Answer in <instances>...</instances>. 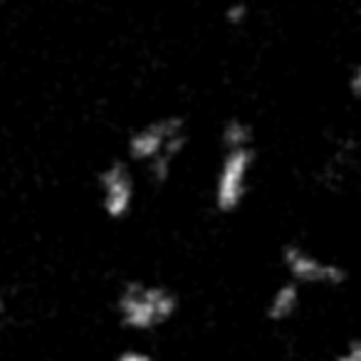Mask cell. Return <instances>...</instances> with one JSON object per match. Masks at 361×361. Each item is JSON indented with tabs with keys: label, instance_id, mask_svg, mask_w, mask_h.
<instances>
[{
	"label": "cell",
	"instance_id": "6",
	"mask_svg": "<svg viewBox=\"0 0 361 361\" xmlns=\"http://www.w3.org/2000/svg\"><path fill=\"white\" fill-rule=\"evenodd\" d=\"M300 282L295 280H287L285 285H280L272 297L267 300L265 307V317L270 322H287L297 314L300 310V302H302V292H300Z\"/></svg>",
	"mask_w": 361,
	"mask_h": 361
},
{
	"label": "cell",
	"instance_id": "1",
	"mask_svg": "<svg viewBox=\"0 0 361 361\" xmlns=\"http://www.w3.org/2000/svg\"><path fill=\"white\" fill-rule=\"evenodd\" d=\"M188 146V126L183 116H159L131 131L126 154L134 164H141L151 183L164 186L173 173V164Z\"/></svg>",
	"mask_w": 361,
	"mask_h": 361
},
{
	"label": "cell",
	"instance_id": "11",
	"mask_svg": "<svg viewBox=\"0 0 361 361\" xmlns=\"http://www.w3.org/2000/svg\"><path fill=\"white\" fill-rule=\"evenodd\" d=\"M114 361H151V356L146 351H139V349H126L116 356Z\"/></svg>",
	"mask_w": 361,
	"mask_h": 361
},
{
	"label": "cell",
	"instance_id": "7",
	"mask_svg": "<svg viewBox=\"0 0 361 361\" xmlns=\"http://www.w3.org/2000/svg\"><path fill=\"white\" fill-rule=\"evenodd\" d=\"M223 149H238V146H255V129L245 119H228L221 129Z\"/></svg>",
	"mask_w": 361,
	"mask_h": 361
},
{
	"label": "cell",
	"instance_id": "2",
	"mask_svg": "<svg viewBox=\"0 0 361 361\" xmlns=\"http://www.w3.org/2000/svg\"><path fill=\"white\" fill-rule=\"evenodd\" d=\"M116 312L126 329L154 331L169 324L178 312V297L164 285H146L131 280L116 297Z\"/></svg>",
	"mask_w": 361,
	"mask_h": 361
},
{
	"label": "cell",
	"instance_id": "4",
	"mask_svg": "<svg viewBox=\"0 0 361 361\" xmlns=\"http://www.w3.org/2000/svg\"><path fill=\"white\" fill-rule=\"evenodd\" d=\"M282 265H285L290 280L300 285H319V287H341L349 282V270L339 262L324 260L310 252L297 243L282 245Z\"/></svg>",
	"mask_w": 361,
	"mask_h": 361
},
{
	"label": "cell",
	"instance_id": "9",
	"mask_svg": "<svg viewBox=\"0 0 361 361\" xmlns=\"http://www.w3.org/2000/svg\"><path fill=\"white\" fill-rule=\"evenodd\" d=\"M346 90H349V94L354 97V99H361V60L351 67L349 80H346Z\"/></svg>",
	"mask_w": 361,
	"mask_h": 361
},
{
	"label": "cell",
	"instance_id": "3",
	"mask_svg": "<svg viewBox=\"0 0 361 361\" xmlns=\"http://www.w3.org/2000/svg\"><path fill=\"white\" fill-rule=\"evenodd\" d=\"M255 146H238L223 149V159L218 166L216 183H213V206L218 213L228 216L243 206L250 188V173L255 169Z\"/></svg>",
	"mask_w": 361,
	"mask_h": 361
},
{
	"label": "cell",
	"instance_id": "8",
	"mask_svg": "<svg viewBox=\"0 0 361 361\" xmlns=\"http://www.w3.org/2000/svg\"><path fill=\"white\" fill-rule=\"evenodd\" d=\"M250 20V6L245 0H235L226 8V23L233 27H243L245 23Z\"/></svg>",
	"mask_w": 361,
	"mask_h": 361
},
{
	"label": "cell",
	"instance_id": "10",
	"mask_svg": "<svg viewBox=\"0 0 361 361\" xmlns=\"http://www.w3.org/2000/svg\"><path fill=\"white\" fill-rule=\"evenodd\" d=\"M334 361H361V336L359 339H351L349 344H346V349L341 351Z\"/></svg>",
	"mask_w": 361,
	"mask_h": 361
},
{
	"label": "cell",
	"instance_id": "5",
	"mask_svg": "<svg viewBox=\"0 0 361 361\" xmlns=\"http://www.w3.org/2000/svg\"><path fill=\"white\" fill-rule=\"evenodd\" d=\"M102 211L111 221H124L136 201V180L126 161H111L97 176Z\"/></svg>",
	"mask_w": 361,
	"mask_h": 361
}]
</instances>
